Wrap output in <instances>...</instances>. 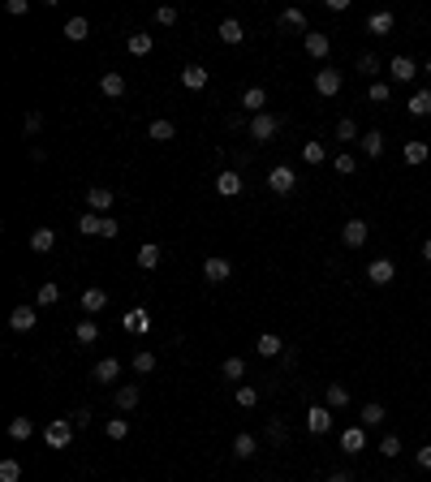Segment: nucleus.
<instances>
[{
  "label": "nucleus",
  "mask_w": 431,
  "mask_h": 482,
  "mask_svg": "<svg viewBox=\"0 0 431 482\" xmlns=\"http://www.w3.org/2000/svg\"><path fill=\"white\" fill-rule=\"evenodd\" d=\"M280 26H302V30H307V13H302V9H285L280 13Z\"/></svg>",
  "instance_id": "obj_49"
},
{
  "label": "nucleus",
  "mask_w": 431,
  "mask_h": 482,
  "mask_svg": "<svg viewBox=\"0 0 431 482\" xmlns=\"http://www.w3.org/2000/svg\"><path fill=\"white\" fill-rule=\"evenodd\" d=\"M379 457H401V439L384 435V439H379Z\"/></svg>",
  "instance_id": "obj_50"
},
{
  "label": "nucleus",
  "mask_w": 431,
  "mask_h": 482,
  "mask_svg": "<svg viewBox=\"0 0 431 482\" xmlns=\"http://www.w3.org/2000/svg\"><path fill=\"white\" fill-rule=\"evenodd\" d=\"M307 431H311V435H328V431H332V409L328 405H311L307 409Z\"/></svg>",
  "instance_id": "obj_6"
},
{
  "label": "nucleus",
  "mask_w": 431,
  "mask_h": 482,
  "mask_svg": "<svg viewBox=\"0 0 431 482\" xmlns=\"http://www.w3.org/2000/svg\"><path fill=\"white\" fill-rule=\"evenodd\" d=\"M332 164H337V172H341V176H349V172L358 168V164H354V155H337V159H332Z\"/></svg>",
  "instance_id": "obj_53"
},
{
  "label": "nucleus",
  "mask_w": 431,
  "mask_h": 482,
  "mask_svg": "<svg viewBox=\"0 0 431 482\" xmlns=\"http://www.w3.org/2000/svg\"><path fill=\"white\" fill-rule=\"evenodd\" d=\"M52 246H56V233L52 229H35V233H30V250H35V254H47Z\"/></svg>",
  "instance_id": "obj_29"
},
{
  "label": "nucleus",
  "mask_w": 431,
  "mask_h": 482,
  "mask_svg": "<svg viewBox=\"0 0 431 482\" xmlns=\"http://www.w3.org/2000/svg\"><path fill=\"white\" fill-rule=\"evenodd\" d=\"M233 400H237V405H242V409H254V405H259V392H254L250 383H242V388L233 392Z\"/></svg>",
  "instance_id": "obj_43"
},
{
  "label": "nucleus",
  "mask_w": 431,
  "mask_h": 482,
  "mask_svg": "<svg viewBox=\"0 0 431 482\" xmlns=\"http://www.w3.org/2000/svg\"><path fill=\"white\" fill-rule=\"evenodd\" d=\"M302 159H307V164H324V159H328V147H324V142H302Z\"/></svg>",
  "instance_id": "obj_36"
},
{
  "label": "nucleus",
  "mask_w": 431,
  "mask_h": 482,
  "mask_svg": "<svg viewBox=\"0 0 431 482\" xmlns=\"http://www.w3.org/2000/svg\"><path fill=\"white\" fill-rule=\"evenodd\" d=\"M159 259H164V250H159L155 241H147V246H138V267H142V271L159 267Z\"/></svg>",
  "instance_id": "obj_26"
},
{
  "label": "nucleus",
  "mask_w": 431,
  "mask_h": 482,
  "mask_svg": "<svg viewBox=\"0 0 431 482\" xmlns=\"http://www.w3.org/2000/svg\"><path fill=\"white\" fill-rule=\"evenodd\" d=\"M134 371H138V375H151V371H155V353H151V349L134 353Z\"/></svg>",
  "instance_id": "obj_45"
},
{
  "label": "nucleus",
  "mask_w": 431,
  "mask_h": 482,
  "mask_svg": "<svg viewBox=\"0 0 431 482\" xmlns=\"http://www.w3.org/2000/svg\"><path fill=\"white\" fill-rule=\"evenodd\" d=\"M35 323H39V310H35V306H13V310H9V328H13V332H30Z\"/></svg>",
  "instance_id": "obj_8"
},
{
  "label": "nucleus",
  "mask_w": 431,
  "mask_h": 482,
  "mask_svg": "<svg viewBox=\"0 0 431 482\" xmlns=\"http://www.w3.org/2000/svg\"><path fill=\"white\" fill-rule=\"evenodd\" d=\"M155 22H159V26H177V9H173V5H159V9H155Z\"/></svg>",
  "instance_id": "obj_51"
},
{
  "label": "nucleus",
  "mask_w": 431,
  "mask_h": 482,
  "mask_svg": "<svg viewBox=\"0 0 431 482\" xmlns=\"http://www.w3.org/2000/svg\"><path fill=\"white\" fill-rule=\"evenodd\" d=\"M337 142H358V125H354V117H341V121H337Z\"/></svg>",
  "instance_id": "obj_41"
},
{
  "label": "nucleus",
  "mask_w": 431,
  "mask_h": 482,
  "mask_svg": "<svg viewBox=\"0 0 431 482\" xmlns=\"http://www.w3.org/2000/svg\"><path fill=\"white\" fill-rule=\"evenodd\" d=\"M35 301H39V306H56V301H60V284H52V280H47V284H39Z\"/></svg>",
  "instance_id": "obj_39"
},
{
  "label": "nucleus",
  "mask_w": 431,
  "mask_h": 482,
  "mask_svg": "<svg viewBox=\"0 0 431 482\" xmlns=\"http://www.w3.org/2000/svg\"><path fill=\"white\" fill-rule=\"evenodd\" d=\"M246 130H250V138H254V142H272V138H276V130H280V121L272 117V112H259V117H250Z\"/></svg>",
  "instance_id": "obj_2"
},
{
  "label": "nucleus",
  "mask_w": 431,
  "mask_h": 482,
  "mask_svg": "<svg viewBox=\"0 0 431 482\" xmlns=\"http://www.w3.org/2000/svg\"><path fill=\"white\" fill-rule=\"evenodd\" d=\"M414 461H419V470H431V444H423L419 452H414Z\"/></svg>",
  "instance_id": "obj_56"
},
{
  "label": "nucleus",
  "mask_w": 431,
  "mask_h": 482,
  "mask_svg": "<svg viewBox=\"0 0 431 482\" xmlns=\"http://www.w3.org/2000/svg\"><path fill=\"white\" fill-rule=\"evenodd\" d=\"M366 100H371V104H388L393 100V87L388 82H371V87H366Z\"/></svg>",
  "instance_id": "obj_42"
},
{
  "label": "nucleus",
  "mask_w": 431,
  "mask_h": 482,
  "mask_svg": "<svg viewBox=\"0 0 431 482\" xmlns=\"http://www.w3.org/2000/svg\"><path fill=\"white\" fill-rule=\"evenodd\" d=\"M302 47H307V56H315V60H324V56L332 52V39L324 35V30H307V35H302Z\"/></svg>",
  "instance_id": "obj_7"
},
{
  "label": "nucleus",
  "mask_w": 431,
  "mask_h": 482,
  "mask_svg": "<svg viewBox=\"0 0 431 482\" xmlns=\"http://www.w3.org/2000/svg\"><path fill=\"white\" fill-rule=\"evenodd\" d=\"M117 409H125V413H130V409H138V388H134V383L117 392Z\"/></svg>",
  "instance_id": "obj_44"
},
{
  "label": "nucleus",
  "mask_w": 431,
  "mask_h": 482,
  "mask_svg": "<svg viewBox=\"0 0 431 482\" xmlns=\"http://www.w3.org/2000/svg\"><path fill=\"white\" fill-rule=\"evenodd\" d=\"M366 237H371V224H366V220H349L341 229V246L358 250V246H366Z\"/></svg>",
  "instance_id": "obj_5"
},
{
  "label": "nucleus",
  "mask_w": 431,
  "mask_h": 482,
  "mask_svg": "<svg viewBox=\"0 0 431 482\" xmlns=\"http://www.w3.org/2000/svg\"><path fill=\"white\" fill-rule=\"evenodd\" d=\"M358 69L371 78V82H379V69H384V65H379V56H375V52H366V56H358Z\"/></svg>",
  "instance_id": "obj_40"
},
{
  "label": "nucleus",
  "mask_w": 431,
  "mask_h": 482,
  "mask_svg": "<svg viewBox=\"0 0 431 482\" xmlns=\"http://www.w3.org/2000/svg\"><path fill=\"white\" fill-rule=\"evenodd\" d=\"M423 259H427V263H431V237H427V241H423Z\"/></svg>",
  "instance_id": "obj_61"
},
{
  "label": "nucleus",
  "mask_w": 431,
  "mask_h": 482,
  "mask_svg": "<svg viewBox=\"0 0 431 482\" xmlns=\"http://www.w3.org/2000/svg\"><path fill=\"white\" fill-rule=\"evenodd\" d=\"M100 91L108 95V100H121V95H125V78L121 73H104L100 78Z\"/></svg>",
  "instance_id": "obj_28"
},
{
  "label": "nucleus",
  "mask_w": 431,
  "mask_h": 482,
  "mask_svg": "<svg viewBox=\"0 0 431 482\" xmlns=\"http://www.w3.org/2000/svg\"><path fill=\"white\" fill-rule=\"evenodd\" d=\"M43 439H47V448H56V452H60V448H69V444H74V422H69V417L47 422V426H43Z\"/></svg>",
  "instance_id": "obj_1"
},
{
  "label": "nucleus",
  "mask_w": 431,
  "mask_h": 482,
  "mask_svg": "<svg viewBox=\"0 0 431 482\" xmlns=\"http://www.w3.org/2000/svg\"><path fill=\"white\" fill-rule=\"evenodd\" d=\"M267 439L280 444V439H285V426H280V422H267Z\"/></svg>",
  "instance_id": "obj_59"
},
{
  "label": "nucleus",
  "mask_w": 431,
  "mask_h": 482,
  "mask_svg": "<svg viewBox=\"0 0 431 482\" xmlns=\"http://www.w3.org/2000/svg\"><path fill=\"white\" fill-rule=\"evenodd\" d=\"M78 233H82V237H100V233H104V216L87 211L82 220H78Z\"/></svg>",
  "instance_id": "obj_35"
},
{
  "label": "nucleus",
  "mask_w": 431,
  "mask_h": 482,
  "mask_svg": "<svg viewBox=\"0 0 431 482\" xmlns=\"http://www.w3.org/2000/svg\"><path fill=\"white\" fill-rule=\"evenodd\" d=\"M207 78H212V73H207L203 65H186V69H181V87H186V91H203Z\"/></svg>",
  "instance_id": "obj_20"
},
{
  "label": "nucleus",
  "mask_w": 431,
  "mask_h": 482,
  "mask_svg": "<svg viewBox=\"0 0 431 482\" xmlns=\"http://www.w3.org/2000/svg\"><path fill=\"white\" fill-rule=\"evenodd\" d=\"M419 73H423V65H414V60H410L406 52L388 60V78H393V82H401V87H406V82H414Z\"/></svg>",
  "instance_id": "obj_3"
},
{
  "label": "nucleus",
  "mask_w": 431,
  "mask_h": 482,
  "mask_svg": "<svg viewBox=\"0 0 431 482\" xmlns=\"http://www.w3.org/2000/svg\"><path fill=\"white\" fill-rule=\"evenodd\" d=\"M108 306V293H104V288H87V293H82V310L95 319V314H100Z\"/></svg>",
  "instance_id": "obj_27"
},
{
  "label": "nucleus",
  "mask_w": 431,
  "mask_h": 482,
  "mask_svg": "<svg viewBox=\"0 0 431 482\" xmlns=\"http://www.w3.org/2000/svg\"><path fill=\"white\" fill-rule=\"evenodd\" d=\"M341 87H345V78H341L337 69H319V73H315V91L328 95V100H332V95H337Z\"/></svg>",
  "instance_id": "obj_11"
},
{
  "label": "nucleus",
  "mask_w": 431,
  "mask_h": 482,
  "mask_svg": "<svg viewBox=\"0 0 431 482\" xmlns=\"http://www.w3.org/2000/svg\"><path fill=\"white\" fill-rule=\"evenodd\" d=\"M216 35H220V43L237 47V43L246 39V30H242V22H237V18H225V22H220V30H216Z\"/></svg>",
  "instance_id": "obj_15"
},
{
  "label": "nucleus",
  "mask_w": 431,
  "mask_h": 482,
  "mask_svg": "<svg viewBox=\"0 0 431 482\" xmlns=\"http://www.w3.org/2000/svg\"><path fill=\"white\" fill-rule=\"evenodd\" d=\"M388 482H401V478H388Z\"/></svg>",
  "instance_id": "obj_62"
},
{
  "label": "nucleus",
  "mask_w": 431,
  "mask_h": 482,
  "mask_svg": "<svg viewBox=\"0 0 431 482\" xmlns=\"http://www.w3.org/2000/svg\"><path fill=\"white\" fill-rule=\"evenodd\" d=\"M203 276L212 280V284H225V280L233 276V263H229V259H207V263H203Z\"/></svg>",
  "instance_id": "obj_12"
},
{
  "label": "nucleus",
  "mask_w": 431,
  "mask_h": 482,
  "mask_svg": "<svg viewBox=\"0 0 431 482\" xmlns=\"http://www.w3.org/2000/svg\"><path fill=\"white\" fill-rule=\"evenodd\" d=\"M242 108L250 112V117H259V112L267 108V91H263V87H250V91L242 95Z\"/></svg>",
  "instance_id": "obj_24"
},
{
  "label": "nucleus",
  "mask_w": 431,
  "mask_h": 482,
  "mask_svg": "<svg viewBox=\"0 0 431 482\" xmlns=\"http://www.w3.org/2000/svg\"><path fill=\"white\" fill-rule=\"evenodd\" d=\"M74 336H78V345H95L100 341V323H95V319H82V323L74 328Z\"/></svg>",
  "instance_id": "obj_34"
},
{
  "label": "nucleus",
  "mask_w": 431,
  "mask_h": 482,
  "mask_svg": "<svg viewBox=\"0 0 431 482\" xmlns=\"http://www.w3.org/2000/svg\"><path fill=\"white\" fill-rule=\"evenodd\" d=\"M254 349H259V358H280V353H285V341H280V336H272V332H263L259 341H254Z\"/></svg>",
  "instance_id": "obj_21"
},
{
  "label": "nucleus",
  "mask_w": 431,
  "mask_h": 482,
  "mask_svg": "<svg viewBox=\"0 0 431 482\" xmlns=\"http://www.w3.org/2000/svg\"><path fill=\"white\" fill-rule=\"evenodd\" d=\"M151 47H155V39L147 35V30H134L130 35V56H151Z\"/></svg>",
  "instance_id": "obj_32"
},
{
  "label": "nucleus",
  "mask_w": 431,
  "mask_h": 482,
  "mask_svg": "<svg viewBox=\"0 0 431 482\" xmlns=\"http://www.w3.org/2000/svg\"><path fill=\"white\" fill-rule=\"evenodd\" d=\"M220 371H225V379H242V375H246V362L233 353V358H225V366H220Z\"/></svg>",
  "instance_id": "obj_48"
},
{
  "label": "nucleus",
  "mask_w": 431,
  "mask_h": 482,
  "mask_svg": "<svg viewBox=\"0 0 431 482\" xmlns=\"http://www.w3.org/2000/svg\"><path fill=\"white\" fill-rule=\"evenodd\" d=\"M384 417H388V409H384V405L366 400V405H362V413H358V426H366V431H371V426H384Z\"/></svg>",
  "instance_id": "obj_13"
},
{
  "label": "nucleus",
  "mask_w": 431,
  "mask_h": 482,
  "mask_svg": "<svg viewBox=\"0 0 431 482\" xmlns=\"http://www.w3.org/2000/svg\"><path fill=\"white\" fill-rule=\"evenodd\" d=\"M117 375H121V362H117V358H100V362H95V375H91V379H95V383H113Z\"/></svg>",
  "instance_id": "obj_23"
},
{
  "label": "nucleus",
  "mask_w": 431,
  "mask_h": 482,
  "mask_svg": "<svg viewBox=\"0 0 431 482\" xmlns=\"http://www.w3.org/2000/svg\"><path fill=\"white\" fill-rule=\"evenodd\" d=\"M117 233H121V224H117L113 216H104V233H100V237H104V241H113Z\"/></svg>",
  "instance_id": "obj_55"
},
{
  "label": "nucleus",
  "mask_w": 431,
  "mask_h": 482,
  "mask_svg": "<svg viewBox=\"0 0 431 482\" xmlns=\"http://www.w3.org/2000/svg\"><path fill=\"white\" fill-rule=\"evenodd\" d=\"M87 35H91V22H87V18H69V22H65V39H69V43H82Z\"/></svg>",
  "instance_id": "obj_33"
},
{
  "label": "nucleus",
  "mask_w": 431,
  "mask_h": 482,
  "mask_svg": "<svg viewBox=\"0 0 431 482\" xmlns=\"http://www.w3.org/2000/svg\"><path fill=\"white\" fill-rule=\"evenodd\" d=\"M18 478H22V465L13 457H5V461H0V482H18Z\"/></svg>",
  "instance_id": "obj_47"
},
{
  "label": "nucleus",
  "mask_w": 431,
  "mask_h": 482,
  "mask_svg": "<svg viewBox=\"0 0 431 482\" xmlns=\"http://www.w3.org/2000/svg\"><path fill=\"white\" fill-rule=\"evenodd\" d=\"M393 26H397V18H393L388 9H379V13L366 18V30H371V35H393Z\"/></svg>",
  "instance_id": "obj_19"
},
{
  "label": "nucleus",
  "mask_w": 431,
  "mask_h": 482,
  "mask_svg": "<svg viewBox=\"0 0 431 482\" xmlns=\"http://www.w3.org/2000/svg\"><path fill=\"white\" fill-rule=\"evenodd\" d=\"M30 431H35V422H30V417H13V422H9V439H30Z\"/></svg>",
  "instance_id": "obj_38"
},
{
  "label": "nucleus",
  "mask_w": 431,
  "mask_h": 482,
  "mask_svg": "<svg viewBox=\"0 0 431 482\" xmlns=\"http://www.w3.org/2000/svg\"><path fill=\"white\" fill-rule=\"evenodd\" d=\"M104 435H108V439H117V444H121L125 435H130V422H125V417H113V422H108V426H104Z\"/></svg>",
  "instance_id": "obj_46"
},
{
  "label": "nucleus",
  "mask_w": 431,
  "mask_h": 482,
  "mask_svg": "<svg viewBox=\"0 0 431 482\" xmlns=\"http://www.w3.org/2000/svg\"><path fill=\"white\" fill-rule=\"evenodd\" d=\"M69 422H74V426H87V422H91V409H74Z\"/></svg>",
  "instance_id": "obj_57"
},
{
  "label": "nucleus",
  "mask_w": 431,
  "mask_h": 482,
  "mask_svg": "<svg viewBox=\"0 0 431 482\" xmlns=\"http://www.w3.org/2000/svg\"><path fill=\"white\" fill-rule=\"evenodd\" d=\"M393 276H397V267H393V259H375L371 267H366V280H371L375 288H384V284H393Z\"/></svg>",
  "instance_id": "obj_10"
},
{
  "label": "nucleus",
  "mask_w": 431,
  "mask_h": 482,
  "mask_svg": "<svg viewBox=\"0 0 431 482\" xmlns=\"http://www.w3.org/2000/svg\"><path fill=\"white\" fill-rule=\"evenodd\" d=\"M155 142H173V138H177V125H173V121H151V130H147Z\"/></svg>",
  "instance_id": "obj_37"
},
{
  "label": "nucleus",
  "mask_w": 431,
  "mask_h": 482,
  "mask_svg": "<svg viewBox=\"0 0 431 482\" xmlns=\"http://www.w3.org/2000/svg\"><path fill=\"white\" fill-rule=\"evenodd\" d=\"M328 482H349V474H345V470H337V474H328Z\"/></svg>",
  "instance_id": "obj_60"
},
{
  "label": "nucleus",
  "mask_w": 431,
  "mask_h": 482,
  "mask_svg": "<svg viewBox=\"0 0 431 482\" xmlns=\"http://www.w3.org/2000/svg\"><path fill=\"white\" fill-rule=\"evenodd\" d=\"M324 400H328V409H345L349 405V388H345V383H328Z\"/></svg>",
  "instance_id": "obj_30"
},
{
  "label": "nucleus",
  "mask_w": 431,
  "mask_h": 482,
  "mask_svg": "<svg viewBox=\"0 0 431 482\" xmlns=\"http://www.w3.org/2000/svg\"><path fill=\"white\" fill-rule=\"evenodd\" d=\"M121 328H125V332H134V336H142V332L151 328V319H147V310H125Z\"/></svg>",
  "instance_id": "obj_25"
},
{
  "label": "nucleus",
  "mask_w": 431,
  "mask_h": 482,
  "mask_svg": "<svg viewBox=\"0 0 431 482\" xmlns=\"http://www.w3.org/2000/svg\"><path fill=\"white\" fill-rule=\"evenodd\" d=\"M294 185H298V172L289 164H276L272 172H267V190H272V194H289Z\"/></svg>",
  "instance_id": "obj_4"
},
{
  "label": "nucleus",
  "mask_w": 431,
  "mask_h": 482,
  "mask_svg": "<svg viewBox=\"0 0 431 482\" xmlns=\"http://www.w3.org/2000/svg\"><path fill=\"white\" fill-rule=\"evenodd\" d=\"M406 112H410V117H431V87L414 91V95H410V104H406Z\"/></svg>",
  "instance_id": "obj_16"
},
{
  "label": "nucleus",
  "mask_w": 431,
  "mask_h": 482,
  "mask_svg": "<svg viewBox=\"0 0 431 482\" xmlns=\"http://www.w3.org/2000/svg\"><path fill=\"white\" fill-rule=\"evenodd\" d=\"M427 155H431V147H427L423 138H410V142H406V164H410V168L427 164Z\"/></svg>",
  "instance_id": "obj_22"
},
{
  "label": "nucleus",
  "mask_w": 431,
  "mask_h": 482,
  "mask_svg": "<svg viewBox=\"0 0 431 482\" xmlns=\"http://www.w3.org/2000/svg\"><path fill=\"white\" fill-rule=\"evenodd\" d=\"M5 13H13V18H22V13H30V0H9Z\"/></svg>",
  "instance_id": "obj_54"
},
{
  "label": "nucleus",
  "mask_w": 431,
  "mask_h": 482,
  "mask_svg": "<svg viewBox=\"0 0 431 482\" xmlns=\"http://www.w3.org/2000/svg\"><path fill=\"white\" fill-rule=\"evenodd\" d=\"M263 482H267V478H263Z\"/></svg>",
  "instance_id": "obj_63"
},
{
  "label": "nucleus",
  "mask_w": 431,
  "mask_h": 482,
  "mask_svg": "<svg viewBox=\"0 0 431 482\" xmlns=\"http://www.w3.org/2000/svg\"><path fill=\"white\" fill-rule=\"evenodd\" d=\"M87 207H91L95 216H100V211H108V207H113V190H104V185H91V190H87Z\"/></svg>",
  "instance_id": "obj_18"
},
{
  "label": "nucleus",
  "mask_w": 431,
  "mask_h": 482,
  "mask_svg": "<svg viewBox=\"0 0 431 482\" xmlns=\"http://www.w3.org/2000/svg\"><path fill=\"white\" fill-rule=\"evenodd\" d=\"M254 452H259V444H254V435H246V431H242V435L233 439V457L237 461H250Z\"/></svg>",
  "instance_id": "obj_31"
},
{
  "label": "nucleus",
  "mask_w": 431,
  "mask_h": 482,
  "mask_svg": "<svg viewBox=\"0 0 431 482\" xmlns=\"http://www.w3.org/2000/svg\"><path fill=\"white\" fill-rule=\"evenodd\" d=\"M216 190H220V194H225V198H237V194H242V172H220L216 176Z\"/></svg>",
  "instance_id": "obj_17"
},
{
  "label": "nucleus",
  "mask_w": 431,
  "mask_h": 482,
  "mask_svg": "<svg viewBox=\"0 0 431 482\" xmlns=\"http://www.w3.org/2000/svg\"><path fill=\"white\" fill-rule=\"evenodd\" d=\"M358 147H362L366 159H379V155H384V134H379V130H366V134L358 138Z\"/></svg>",
  "instance_id": "obj_14"
},
{
  "label": "nucleus",
  "mask_w": 431,
  "mask_h": 482,
  "mask_svg": "<svg viewBox=\"0 0 431 482\" xmlns=\"http://www.w3.org/2000/svg\"><path fill=\"white\" fill-rule=\"evenodd\" d=\"M39 125H43V117H39V112H26V121H22V134H26V138H35V134H39Z\"/></svg>",
  "instance_id": "obj_52"
},
{
  "label": "nucleus",
  "mask_w": 431,
  "mask_h": 482,
  "mask_svg": "<svg viewBox=\"0 0 431 482\" xmlns=\"http://www.w3.org/2000/svg\"><path fill=\"white\" fill-rule=\"evenodd\" d=\"M362 448H366V426H345V431H341V452L358 457Z\"/></svg>",
  "instance_id": "obj_9"
},
{
  "label": "nucleus",
  "mask_w": 431,
  "mask_h": 482,
  "mask_svg": "<svg viewBox=\"0 0 431 482\" xmlns=\"http://www.w3.org/2000/svg\"><path fill=\"white\" fill-rule=\"evenodd\" d=\"M324 9H328V13H345L349 0H324Z\"/></svg>",
  "instance_id": "obj_58"
}]
</instances>
